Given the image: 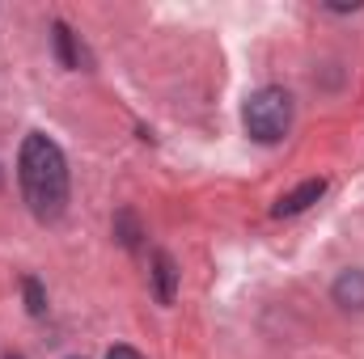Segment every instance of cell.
I'll use <instances>...</instances> for the list:
<instances>
[{
    "instance_id": "obj_1",
    "label": "cell",
    "mask_w": 364,
    "mask_h": 359,
    "mask_svg": "<svg viewBox=\"0 0 364 359\" xmlns=\"http://www.w3.org/2000/svg\"><path fill=\"white\" fill-rule=\"evenodd\" d=\"M17 182L38 220H60L68 207V161L55 140L47 136H26L21 157H17Z\"/></svg>"
},
{
    "instance_id": "obj_2",
    "label": "cell",
    "mask_w": 364,
    "mask_h": 359,
    "mask_svg": "<svg viewBox=\"0 0 364 359\" xmlns=\"http://www.w3.org/2000/svg\"><path fill=\"white\" fill-rule=\"evenodd\" d=\"M242 123H246V136H250V140H259V144H279V140L288 136V127H292V97H288V89H275V85L259 89L246 101Z\"/></svg>"
},
{
    "instance_id": "obj_3",
    "label": "cell",
    "mask_w": 364,
    "mask_h": 359,
    "mask_svg": "<svg viewBox=\"0 0 364 359\" xmlns=\"http://www.w3.org/2000/svg\"><path fill=\"white\" fill-rule=\"evenodd\" d=\"M322 194H326V182H322V178H309V182H301L292 194H284L272 211H275V216H301V211H305V207H314Z\"/></svg>"
},
{
    "instance_id": "obj_4",
    "label": "cell",
    "mask_w": 364,
    "mask_h": 359,
    "mask_svg": "<svg viewBox=\"0 0 364 359\" xmlns=\"http://www.w3.org/2000/svg\"><path fill=\"white\" fill-rule=\"evenodd\" d=\"M153 287H157V300L161 304H174V296H178V267H174L170 254H157L153 258Z\"/></svg>"
},
{
    "instance_id": "obj_5",
    "label": "cell",
    "mask_w": 364,
    "mask_h": 359,
    "mask_svg": "<svg viewBox=\"0 0 364 359\" xmlns=\"http://www.w3.org/2000/svg\"><path fill=\"white\" fill-rule=\"evenodd\" d=\"M335 304L343 309H364V270H343L335 279Z\"/></svg>"
},
{
    "instance_id": "obj_6",
    "label": "cell",
    "mask_w": 364,
    "mask_h": 359,
    "mask_svg": "<svg viewBox=\"0 0 364 359\" xmlns=\"http://www.w3.org/2000/svg\"><path fill=\"white\" fill-rule=\"evenodd\" d=\"M55 51H60V64H64V68H77V64H81V60H77V47H73V30H68L64 21L55 26Z\"/></svg>"
},
{
    "instance_id": "obj_7",
    "label": "cell",
    "mask_w": 364,
    "mask_h": 359,
    "mask_svg": "<svg viewBox=\"0 0 364 359\" xmlns=\"http://www.w3.org/2000/svg\"><path fill=\"white\" fill-rule=\"evenodd\" d=\"M21 292H26V309H30V317H43V313H47V292H43V283H38V279H26Z\"/></svg>"
},
{
    "instance_id": "obj_8",
    "label": "cell",
    "mask_w": 364,
    "mask_h": 359,
    "mask_svg": "<svg viewBox=\"0 0 364 359\" xmlns=\"http://www.w3.org/2000/svg\"><path fill=\"white\" fill-rule=\"evenodd\" d=\"M106 359H144V355H140L136 347H110V351H106Z\"/></svg>"
},
{
    "instance_id": "obj_9",
    "label": "cell",
    "mask_w": 364,
    "mask_h": 359,
    "mask_svg": "<svg viewBox=\"0 0 364 359\" xmlns=\"http://www.w3.org/2000/svg\"><path fill=\"white\" fill-rule=\"evenodd\" d=\"M4 359H21V355H4Z\"/></svg>"
}]
</instances>
